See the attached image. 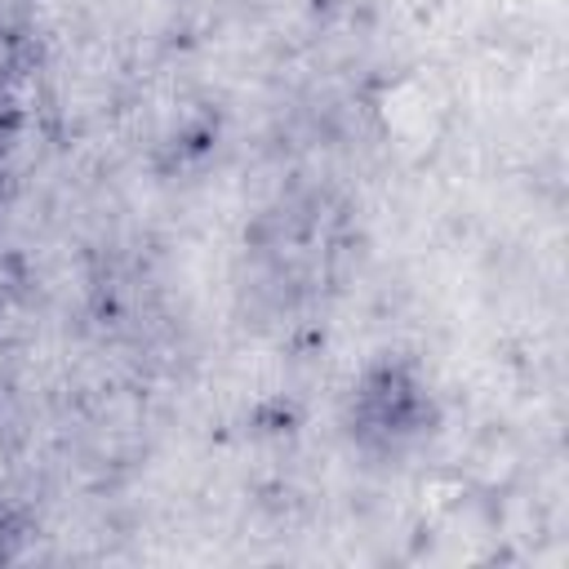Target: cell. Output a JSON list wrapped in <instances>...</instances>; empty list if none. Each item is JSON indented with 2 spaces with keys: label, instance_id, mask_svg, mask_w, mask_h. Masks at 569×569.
Wrapping results in <instances>:
<instances>
[{
  "label": "cell",
  "instance_id": "2",
  "mask_svg": "<svg viewBox=\"0 0 569 569\" xmlns=\"http://www.w3.org/2000/svg\"><path fill=\"white\" fill-rule=\"evenodd\" d=\"M0 365H4V356H0Z\"/></svg>",
  "mask_w": 569,
  "mask_h": 569
},
{
  "label": "cell",
  "instance_id": "3",
  "mask_svg": "<svg viewBox=\"0 0 569 569\" xmlns=\"http://www.w3.org/2000/svg\"><path fill=\"white\" fill-rule=\"evenodd\" d=\"M0 4H9V0H0Z\"/></svg>",
  "mask_w": 569,
  "mask_h": 569
},
{
  "label": "cell",
  "instance_id": "1",
  "mask_svg": "<svg viewBox=\"0 0 569 569\" xmlns=\"http://www.w3.org/2000/svg\"><path fill=\"white\" fill-rule=\"evenodd\" d=\"M445 93L427 71H409L396 84H387L382 102H378V120L382 133L391 138L396 151L405 156H427L440 142L445 129Z\"/></svg>",
  "mask_w": 569,
  "mask_h": 569
}]
</instances>
